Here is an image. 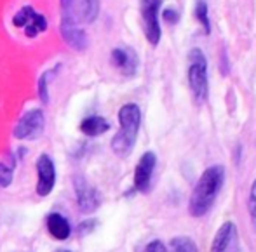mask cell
Wrapping results in <instances>:
<instances>
[{"label":"cell","mask_w":256,"mask_h":252,"mask_svg":"<svg viewBox=\"0 0 256 252\" xmlns=\"http://www.w3.org/2000/svg\"><path fill=\"white\" fill-rule=\"evenodd\" d=\"M223 179H225V169L222 165H212V167L206 169L204 174L197 181L192 197H190V214L196 216V218L208 214L209 209L214 204L216 195L222 190Z\"/></svg>","instance_id":"1"},{"label":"cell","mask_w":256,"mask_h":252,"mask_svg":"<svg viewBox=\"0 0 256 252\" xmlns=\"http://www.w3.org/2000/svg\"><path fill=\"white\" fill-rule=\"evenodd\" d=\"M118 122H120V131L112 139V150L118 157H128L134 148L136 136H138L140 124H142V111L138 104H124L118 111Z\"/></svg>","instance_id":"2"},{"label":"cell","mask_w":256,"mask_h":252,"mask_svg":"<svg viewBox=\"0 0 256 252\" xmlns=\"http://www.w3.org/2000/svg\"><path fill=\"white\" fill-rule=\"evenodd\" d=\"M61 7V37L75 50H84L88 47V35L78 26V12L75 0H60Z\"/></svg>","instance_id":"3"},{"label":"cell","mask_w":256,"mask_h":252,"mask_svg":"<svg viewBox=\"0 0 256 252\" xmlns=\"http://www.w3.org/2000/svg\"><path fill=\"white\" fill-rule=\"evenodd\" d=\"M188 84L194 98L202 103L208 98V61L200 49H192L188 56Z\"/></svg>","instance_id":"4"},{"label":"cell","mask_w":256,"mask_h":252,"mask_svg":"<svg viewBox=\"0 0 256 252\" xmlns=\"http://www.w3.org/2000/svg\"><path fill=\"white\" fill-rule=\"evenodd\" d=\"M162 0H142V19L143 31L146 40L152 45H157L160 40V24H158V10Z\"/></svg>","instance_id":"5"},{"label":"cell","mask_w":256,"mask_h":252,"mask_svg":"<svg viewBox=\"0 0 256 252\" xmlns=\"http://www.w3.org/2000/svg\"><path fill=\"white\" fill-rule=\"evenodd\" d=\"M46 118L42 110L35 108L30 110L20 118L18 125L14 127V138L16 139H35L44 132Z\"/></svg>","instance_id":"6"},{"label":"cell","mask_w":256,"mask_h":252,"mask_svg":"<svg viewBox=\"0 0 256 252\" xmlns=\"http://www.w3.org/2000/svg\"><path fill=\"white\" fill-rule=\"evenodd\" d=\"M12 24L18 28H24V35L28 38H35L38 33L48 30V19L42 14L35 12L34 7H23L18 10V14L12 17Z\"/></svg>","instance_id":"7"},{"label":"cell","mask_w":256,"mask_h":252,"mask_svg":"<svg viewBox=\"0 0 256 252\" xmlns=\"http://www.w3.org/2000/svg\"><path fill=\"white\" fill-rule=\"evenodd\" d=\"M37 193L40 197H48L52 192L54 183H56V169L54 162L49 155H40L37 160Z\"/></svg>","instance_id":"8"},{"label":"cell","mask_w":256,"mask_h":252,"mask_svg":"<svg viewBox=\"0 0 256 252\" xmlns=\"http://www.w3.org/2000/svg\"><path fill=\"white\" fill-rule=\"evenodd\" d=\"M211 252H239V237L234 223H225L216 232Z\"/></svg>","instance_id":"9"},{"label":"cell","mask_w":256,"mask_h":252,"mask_svg":"<svg viewBox=\"0 0 256 252\" xmlns=\"http://www.w3.org/2000/svg\"><path fill=\"white\" fill-rule=\"evenodd\" d=\"M155 164H157L155 153L146 151V153L142 155V158H140L138 165H136V171H134V188L138 190V192H142V193L148 192Z\"/></svg>","instance_id":"10"},{"label":"cell","mask_w":256,"mask_h":252,"mask_svg":"<svg viewBox=\"0 0 256 252\" xmlns=\"http://www.w3.org/2000/svg\"><path fill=\"white\" fill-rule=\"evenodd\" d=\"M75 192H77L78 207L82 212H94L100 205V195L92 186H89L82 178H75Z\"/></svg>","instance_id":"11"},{"label":"cell","mask_w":256,"mask_h":252,"mask_svg":"<svg viewBox=\"0 0 256 252\" xmlns=\"http://www.w3.org/2000/svg\"><path fill=\"white\" fill-rule=\"evenodd\" d=\"M112 63L118 68L124 75H132L136 71V54L129 49H114L112 50Z\"/></svg>","instance_id":"12"},{"label":"cell","mask_w":256,"mask_h":252,"mask_svg":"<svg viewBox=\"0 0 256 252\" xmlns=\"http://www.w3.org/2000/svg\"><path fill=\"white\" fill-rule=\"evenodd\" d=\"M110 129V124L104 120L100 115H91V117L84 118L80 122V131L84 132L89 138H96V136H102Z\"/></svg>","instance_id":"13"},{"label":"cell","mask_w":256,"mask_h":252,"mask_svg":"<svg viewBox=\"0 0 256 252\" xmlns=\"http://www.w3.org/2000/svg\"><path fill=\"white\" fill-rule=\"evenodd\" d=\"M48 228H49V233L58 240H66L72 233V228H70V225H68V221L61 214H58V212H52V214L48 216Z\"/></svg>","instance_id":"14"},{"label":"cell","mask_w":256,"mask_h":252,"mask_svg":"<svg viewBox=\"0 0 256 252\" xmlns=\"http://www.w3.org/2000/svg\"><path fill=\"white\" fill-rule=\"evenodd\" d=\"M100 16V0H82L80 17L88 24L94 23Z\"/></svg>","instance_id":"15"},{"label":"cell","mask_w":256,"mask_h":252,"mask_svg":"<svg viewBox=\"0 0 256 252\" xmlns=\"http://www.w3.org/2000/svg\"><path fill=\"white\" fill-rule=\"evenodd\" d=\"M171 252H197V247L194 240L186 239V237H178V239L171 240Z\"/></svg>","instance_id":"16"},{"label":"cell","mask_w":256,"mask_h":252,"mask_svg":"<svg viewBox=\"0 0 256 252\" xmlns=\"http://www.w3.org/2000/svg\"><path fill=\"white\" fill-rule=\"evenodd\" d=\"M196 16H197V19H199V23L206 28V31L209 33V30H211V28H209L208 5H206L204 0H199V2H197V5H196Z\"/></svg>","instance_id":"17"},{"label":"cell","mask_w":256,"mask_h":252,"mask_svg":"<svg viewBox=\"0 0 256 252\" xmlns=\"http://www.w3.org/2000/svg\"><path fill=\"white\" fill-rule=\"evenodd\" d=\"M52 75V71H46L44 75L38 80V96H40L42 103H49V92H48V84H49V77Z\"/></svg>","instance_id":"18"},{"label":"cell","mask_w":256,"mask_h":252,"mask_svg":"<svg viewBox=\"0 0 256 252\" xmlns=\"http://www.w3.org/2000/svg\"><path fill=\"white\" fill-rule=\"evenodd\" d=\"M12 183V169L0 164V188H6Z\"/></svg>","instance_id":"19"},{"label":"cell","mask_w":256,"mask_h":252,"mask_svg":"<svg viewBox=\"0 0 256 252\" xmlns=\"http://www.w3.org/2000/svg\"><path fill=\"white\" fill-rule=\"evenodd\" d=\"M250 212H251V219H253V225L256 228V179L253 183V188H251V195H250Z\"/></svg>","instance_id":"20"},{"label":"cell","mask_w":256,"mask_h":252,"mask_svg":"<svg viewBox=\"0 0 256 252\" xmlns=\"http://www.w3.org/2000/svg\"><path fill=\"white\" fill-rule=\"evenodd\" d=\"M145 252H168V249H166V246L160 240H154L145 247Z\"/></svg>","instance_id":"21"},{"label":"cell","mask_w":256,"mask_h":252,"mask_svg":"<svg viewBox=\"0 0 256 252\" xmlns=\"http://www.w3.org/2000/svg\"><path fill=\"white\" fill-rule=\"evenodd\" d=\"M162 19L168 21V23H176L178 21V12H176L174 9H166L164 12H162Z\"/></svg>","instance_id":"22"},{"label":"cell","mask_w":256,"mask_h":252,"mask_svg":"<svg viewBox=\"0 0 256 252\" xmlns=\"http://www.w3.org/2000/svg\"><path fill=\"white\" fill-rule=\"evenodd\" d=\"M91 226H96V221H86V223H82L80 226H78V232L80 233H88V232H91Z\"/></svg>","instance_id":"23"},{"label":"cell","mask_w":256,"mask_h":252,"mask_svg":"<svg viewBox=\"0 0 256 252\" xmlns=\"http://www.w3.org/2000/svg\"><path fill=\"white\" fill-rule=\"evenodd\" d=\"M58 252H72V251H58Z\"/></svg>","instance_id":"24"}]
</instances>
